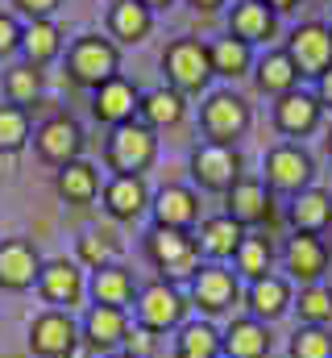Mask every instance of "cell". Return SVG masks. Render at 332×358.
I'll use <instances>...</instances> for the list:
<instances>
[{
	"instance_id": "cell-26",
	"label": "cell",
	"mask_w": 332,
	"mask_h": 358,
	"mask_svg": "<svg viewBox=\"0 0 332 358\" xmlns=\"http://www.w3.org/2000/svg\"><path fill=\"white\" fill-rule=\"evenodd\" d=\"M154 217L166 229H187L199 217V204H195V196L187 187H163L158 200H154Z\"/></svg>"
},
{
	"instance_id": "cell-29",
	"label": "cell",
	"mask_w": 332,
	"mask_h": 358,
	"mask_svg": "<svg viewBox=\"0 0 332 358\" xmlns=\"http://www.w3.org/2000/svg\"><path fill=\"white\" fill-rule=\"evenodd\" d=\"M270 263H274V250H270V242L266 238H257V234H246L241 238V246H237V255H233V267L241 279H266L270 275Z\"/></svg>"
},
{
	"instance_id": "cell-7",
	"label": "cell",
	"mask_w": 332,
	"mask_h": 358,
	"mask_svg": "<svg viewBox=\"0 0 332 358\" xmlns=\"http://www.w3.org/2000/svg\"><path fill=\"white\" fill-rule=\"evenodd\" d=\"M42 275V255L29 238L0 242V292H29Z\"/></svg>"
},
{
	"instance_id": "cell-4",
	"label": "cell",
	"mask_w": 332,
	"mask_h": 358,
	"mask_svg": "<svg viewBox=\"0 0 332 358\" xmlns=\"http://www.w3.org/2000/svg\"><path fill=\"white\" fill-rule=\"evenodd\" d=\"M154 150H158L154 134L146 125H133V121L116 125L112 138H108V163H112L116 176H142L154 163Z\"/></svg>"
},
{
	"instance_id": "cell-5",
	"label": "cell",
	"mask_w": 332,
	"mask_h": 358,
	"mask_svg": "<svg viewBox=\"0 0 332 358\" xmlns=\"http://www.w3.org/2000/svg\"><path fill=\"white\" fill-rule=\"evenodd\" d=\"M241 300V283H237V271L229 267H199L191 275V304L204 313V317H220L229 313L233 304Z\"/></svg>"
},
{
	"instance_id": "cell-37",
	"label": "cell",
	"mask_w": 332,
	"mask_h": 358,
	"mask_svg": "<svg viewBox=\"0 0 332 358\" xmlns=\"http://www.w3.org/2000/svg\"><path fill=\"white\" fill-rule=\"evenodd\" d=\"M112 29H116L121 38L137 42V38L150 29V13H146V4H133V0L116 4V8H112Z\"/></svg>"
},
{
	"instance_id": "cell-15",
	"label": "cell",
	"mask_w": 332,
	"mask_h": 358,
	"mask_svg": "<svg viewBox=\"0 0 332 358\" xmlns=\"http://www.w3.org/2000/svg\"><path fill=\"white\" fill-rule=\"evenodd\" d=\"M166 71L179 88H204V80L212 76V55L199 42H174L166 50Z\"/></svg>"
},
{
	"instance_id": "cell-17",
	"label": "cell",
	"mask_w": 332,
	"mask_h": 358,
	"mask_svg": "<svg viewBox=\"0 0 332 358\" xmlns=\"http://www.w3.org/2000/svg\"><path fill=\"white\" fill-rule=\"evenodd\" d=\"M112 71H116V50L108 42H100V38L75 42V50H71V76L80 84H96L100 88L104 80H112Z\"/></svg>"
},
{
	"instance_id": "cell-44",
	"label": "cell",
	"mask_w": 332,
	"mask_h": 358,
	"mask_svg": "<svg viewBox=\"0 0 332 358\" xmlns=\"http://www.w3.org/2000/svg\"><path fill=\"white\" fill-rule=\"evenodd\" d=\"M320 96L332 104V71H324V76H320Z\"/></svg>"
},
{
	"instance_id": "cell-20",
	"label": "cell",
	"mask_w": 332,
	"mask_h": 358,
	"mask_svg": "<svg viewBox=\"0 0 332 358\" xmlns=\"http://www.w3.org/2000/svg\"><path fill=\"white\" fill-rule=\"evenodd\" d=\"M229 217L237 225H262L270 221V192L262 179H237L229 187Z\"/></svg>"
},
{
	"instance_id": "cell-33",
	"label": "cell",
	"mask_w": 332,
	"mask_h": 358,
	"mask_svg": "<svg viewBox=\"0 0 332 358\" xmlns=\"http://www.w3.org/2000/svg\"><path fill=\"white\" fill-rule=\"evenodd\" d=\"M295 76H299V67L291 63V55H270V59H262V67H257V84L266 92H291L295 84Z\"/></svg>"
},
{
	"instance_id": "cell-21",
	"label": "cell",
	"mask_w": 332,
	"mask_h": 358,
	"mask_svg": "<svg viewBox=\"0 0 332 358\" xmlns=\"http://www.w3.org/2000/svg\"><path fill=\"white\" fill-rule=\"evenodd\" d=\"M104 208L116 217V221H133L150 208V192L142 176H116L108 187H104Z\"/></svg>"
},
{
	"instance_id": "cell-43",
	"label": "cell",
	"mask_w": 332,
	"mask_h": 358,
	"mask_svg": "<svg viewBox=\"0 0 332 358\" xmlns=\"http://www.w3.org/2000/svg\"><path fill=\"white\" fill-rule=\"evenodd\" d=\"M17 4H21L25 13H50V8H54L59 0H17Z\"/></svg>"
},
{
	"instance_id": "cell-46",
	"label": "cell",
	"mask_w": 332,
	"mask_h": 358,
	"mask_svg": "<svg viewBox=\"0 0 332 358\" xmlns=\"http://www.w3.org/2000/svg\"><path fill=\"white\" fill-rule=\"evenodd\" d=\"M100 358H129V355H100Z\"/></svg>"
},
{
	"instance_id": "cell-8",
	"label": "cell",
	"mask_w": 332,
	"mask_h": 358,
	"mask_svg": "<svg viewBox=\"0 0 332 358\" xmlns=\"http://www.w3.org/2000/svg\"><path fill=\"white\" fill-rule=\"evenodd\" d=\"M38 292L50 308H63L71 313L83 300V271L80 263H67V259H54V263H42V275H38Z\"/></svg>"
},
{
	"instance_id": "cell-45",
	"label": "cell",
	"mask_w": 332,
	"mask_h": 358,
	"mask_svg": "<svg viewBox=\"0 0 332 358\" xmlns=\"http://www.w3.org/2000/svg\"><path fill=\"white\" fill-rule=\"evenodd\" d=\"M270 4H278V8H291V0H270Z\"/></svg>"
},
{
	"instance_id": "cell-12",
	"label": "cell",
	"mask_w": 332,
	"mask_h": 358,
	"mask_svg": "<svg viewBox=\"0 0 332 358\" xmlns=\"http://www.w3.org/2000/svg\"><path fill=\"white\" fill-rule=\"evenodd\" d=\"M33 142H38V155H42L46 163H54V167L75 163L80 150H83V134L71 117H50V121L33 134Z\"/></svg>"
},
{
	"instance_id": "cell-23",
	"label": "cell",
	"mask_w": 332,
	"mask_h": 358,
	"mask_svg": "<svg viewBox=\"0 0 332 358\" xmlns=\"http://www.w3.org/2000/svg\"><path fill=\"white\" fill-rule=\"evenodd\" d=\"M241 238H246V225H237L229 213L225 217H208L204 225H199V250L204 255H212V259H233L237 255V246H241Z\"/></svg>"
},
{
	"instance_id": "cell-41",
	"label": "cell",
	"mask_w": 332,
	"mask_h": 358,
	"mask_svg": "<svg viewBox=\"0 0 332 358\" xmlns=\"http://www.w3.org/2000/svg\"><path fill=\"white\" fill-rule=\"evenodd\" d=\"M154 334L146 329V325H129V334H125V346H121V355H129V358H150L154 355Z\"/></svg>"
},
{
	"instance_id": "cell-19",
	"label": "cell",
	"mask_w": 332,
	"mask_h": 358,
	"mask_svg": "<svg viewBox=\"0 0 332 358\" xmlns=\"http://www.w3.org/2000/svg\"><path fill=\"white\" fill-rule=\"evenodd\" d=\"M220 350L225 358H270V329L253 317H237L220 334Z\"/></svg>"
},
{
	"instance_id": "cell-25",
	"label": "cell",
	"mask_w": 332,
	"mask_h": 358,
	"mask_svg": "<svg viewBox=\"0 0 332 358\" xmlns=\"http://www.w3.org/2000/svg\"><path fill=\"white\" fill-rule=\"evenodd\" d=\"M174 358H225V350H220V334H216L208 321H187V325H179Z\"/></svg>"
},
{
	"instance_id": "cell-14",
	"label": "cell",
	"mask_w": 332,
	"mask_h": 358,
	"mask_svg": "<svg viewBox=\"0 0 332 358\" xmlns=\"http://www.w3.org/2000/svg\"><path fill=\"white\" fill-rule=\"evenodd\" d=\"M291 63L303 76H324L332 67V29H324V25H299L291 34Z\"/></svg>"
},
{
	"instance_id": "cell-22",
	"label": "cell",
	"mask_w": 332,
	"mask_h": 358,
	"mask_svg": "<svg viewBox=\"0 0 332 358\" xmlns=\"http://www.w3.org/2000/svg\"><path fill=\"white\" fill-rule=\"evenodd\" d=\"M133 108H137V92L129 88L125 80H104L100 88H96V104H91V113H96V121H108V125H125L129 117H133Z\"/></svg>"
},
{
	"instance_id": "cell-18",
	"label": "cell",
	"mask_w": 332,
	"mask_h": 358,
	"mask_svg": "<svg viewBox=\"0 0 332 358\" xmlns=\"http://www.w3.org/2000/svg\"><path fill=\"white\" fill-rule=\"evenodd\" d=\"M312 179V159L299 146H278L266 155V183L278 192H303V183Z\"/></svg>"
},
{
	"instance_id": "cell-6",
	"label": "cell",
	"mask_w": 332,
	"mask_h": 358,
	"mask_svg": "<svg viewBox=\"0 0 332 358\" xmlns=\"http://www.w3.org/2000/svg\"><path fill=\"white\" fill-rule=\"evenodd\" d=\"M125 334H129V313L125 308L91 304L80 321V338L87 342V350H96V355H116L125 346Z\"/></svg>"
},
{
	"instance_id": "cell-31",
	"label": "cell",
	"mask_w": 332,
	"mask_h": 358,
	"mask_svg": "<svg viewBox=\"0 0 332 358\" xmlns=\"http://www.w3.org/2000/svg\"><path fill=\"white\" fill-rule=\"evenodd\" d=\"M29 138V117L21 104H0V155H17Z\"/></svg>"
},
{
	"instance_id": "cell-1",
	"label": "cell",
	"mask_w": 332,
	"mask_h": 358,
	"mask_svg": "<svg viewBox=\"0 0 332 358\" xmlns=\"http://www.w3.org/2000/svg\"><path fill=\"white\" fill-rule=\"evenodd\" d=\"M146 259L154 263V271L170 279H191L199 271V242L187 234V229H166L154 225L150 238H146Z\"/></svg>"
},
{
	"instance_id": "cell-36",
	"label": "cell",
	"mask_w": 332,
	"mask_h": 358,
	"mask_svg": "<svg viewBox=\"0 0 332 358\" xmlns=\"http://www.w3.org/2000/svg\"><path fill=\"white\" fill-rule=\"evenodd\" d=\"M21 42H25V55H29V63L38 67V63H46V59L59 50V29H54L50 21H33V25L21 34Z\"/></svg>"
},
{
	"instance_id": "cell-24",
	"label": "cell",
	"mask_w": 332,
	"mask_h": 358,
	"mask_svg": "<svg viewBox=\"0 0 332 358\" xmlns=\"http://www.w3.org/2000/svg\"><path fill=\"white\" fill-rule=\"evenodd\" d=\"M291 221H295V234H324L332 221V196L320 187H303L291 204Z\"/></svg>"
},
{
	"instance_id": "cell-3",
	"label": "cell",
	"mask_w": 332,
	"mask_h": 358,
	"mask_svg": "<svg viewBox=\"0 0 332 358\" xmlns=\"http://www.w3.org/2000/svg\"><path fill=\"white\" fill-rule=\"evenodd\" d=\"M80 342V321L63 308H46L29 321V350L38 358H71Z\"/></svg>"
},
{
	"instance_id": "cell-49",
	"label": "cell",
	"mask_w": 332,
	"mask_h": 358,
	"mask_svg": "<svg viewBox=\"0 0 332 358\" xmlns=\"http://www.w3.org/2000/svg\"><path fill=\"white\" fill-rule=\"evenodd\" d=\"M329 146H332V138H329Z\"/></svg>"
},
{
	"instance_id": "cell-32",
	"label": "cell",
	"mask_w": 332,
	"mask_h": 358,
	"mask_svg": "<svg viewBox=\"0 0 332 358\" xmlns=\"http://www.w3.org/2000/svg\"><path fill=\"white\" fill-rule=\"evenodd\" d=\"M291 358H332V329L303 325L291 334Z\"/></svg>"
},
{
	"instance_id": "cell-16",
	"label": "cell",
	"mask_w": 332,
	"mask_h": 358,
	"mask_svg": "<svg viewBox=\"0 0 332 358\" xmlns=\"http://www.w3.org/2000/svg\"><path fill=\"white\" fill-rule=\"evenodd\" d=\"M137 292L142 287H137L133 271L121 267V263L91 271V304H108V308H125L129 313V304H137Z\"/></svg>"
},
{
	"instance_id": "cell-40",
	"label": "cell",
	"mask_w": 332,
	"mask_h": 358,
	"mask_svg": "<svg viewBox=\"0 0 332 358\" xmlns=\"http://www.w3.org/2000/svg\"><path fill=\"white\" fill-rule=\"evenodd\" d=\"M249 63V50L241 38H220L216 42V50H212V67L220 71V76H237V71H246Z\"/></svg>"
},
{
	"instance_id": "cell-42",
	"label": "cell",
	"mask_w": 332,
	"mask_h": 358,
	"mask_svg": "<svg viewBox=\"0 0 332 358\" xmlns=\"http://www.w3.org/2000/svg\"><path fill=\"white\" fill-rule=\"evenodd\" d=\"M17 42H21V34H17L13 17H4V13H0V55H8V50H13Z\"/></svg>"
},
{
	"instance_id": "cell-48",
	"label": "cell",
	"mask_w": 332,
	"mask_h": 358,
	"mask_svg": "<svg viewBox=\"0 0 332 358\" xmlns=\"http://www.w3.org/2000/svg\"><path fill=\"white\" fill-rule=\"evenodd\" d=\"M150 4H166V0H150Z\"/></svg>"
},
{
	"instance_id": "cell-38",
	"label": "cell",
	"mask_w": 332,
	"mask_h": 358,
	"mask_svg": "<svg viewBox=\"0 0 332 358\" xmlns=\"http://www.w3.org/2000/svg\"><path fill=\"white\" fill-rule=\"evenodd\" d=\"M75 259H80V267H87V271L112 267V259H116V246H112L104 234H83V238H80V250H75Z\"/></svg>"
},
{
	"instance_id": "cell-28",
	"label": "cell",
	"mask_w": 332,
	"mask_h": 358,
	"mask_svg": "<svg viewBox=\"0 0 332 358\" xmlns=\"http://www.w3.org/2000/svg\"><path fill=\"white\" fill-rule=\"evenodd\" d=\"M96 192H100V176H96V167L91 163H67L63 171H59V196L67 200V204H91L96 200Z\"/></svg>"
},
{
	"instance_id": "cell-47",
	"label": "cell",
	"mask_w": 332,
	"mask_h": 358,
	"mask_svg": "<svg viewBox=\"0 0 332 358\" xmlns=\"http://www.w3.org/2000/svg\"><path fill=\"white\" fill-rule=\"evenodd\" d=\"M195 4H216V0H195Z\"/></svg>"
},
{
	"instance_id": "cell-39",
	"label": "cell",
	"mask_w": 332,
	"mask_h": 358,
	"mask_svg": "<svg viewBox=\"0 0 332 358\" xmlns=\"http://www.w3.org/2000/svg\"><path fill=\"white\" fill-rule=\"evenodd\" d=\"M233 34L249 42V38H266L270 34V13H266V4H241L237 13H233Z\"/></svg>"
},
{
	"instance_id": "cell-30",
	"label": "cell",
	"mask_w": 332,
	"mask_h": 358,
	"mask_svg": "<svg viewBox=\"0 0 332 358\" xmlns=\"http://www.w3.org/2000/svg\"><path fill=\"white\" fill-rule=\"evenodd\" d=\"M291 308L299 313L303 325H324V329H332V287H324V283L299 287V296H295Z\"/></svg>"
},
{
	"instance_id": "cell-2",
	"label": "cell",
	"mask_w": 332,
	"mask_h": 358,
	"mask_svg": "<svg viewBox=\"0 0 332 358\" xmlns=\"http://www.w3.org/2000/svg\"><path fill=\"white\" fill-rule=\"evenodd\" d=\"M137 325H146L150 334H166V329H179V325H187V308H191V300L174 287V283H166V279H154V283H146L142 292H137Z\"/></svg>"
},
{
	"instance_id": "cell-34",
	"label": "cell",
	"mask_w": 332,
	"mask_h": 358,
	"mask_svg": "<svg viewBox=\"0 0 332 358\" xmlns=\"http://www.w3.org/2000/svg\"><path fill=\"white\" fill-rule=\"evenodd\" d=\"M4 92H8V100H13V104H33V100H38V92H42V71H38L33 63L13 67V71L4 76Z\"/></svg>"
},
{
	"instance_id": "cell-27",
	"label": "cell",
	"mask_w": 332,
	"mask_h": 358,
	"mask_svg": "<svg viewBox=\"0 0 332 358\" xmlns=\"http://www.w3.org/2000/svg\"><path fill=\"white\" fill-rule=\"evenodd\" d=\"M316 121H320V104L312 96L287 92L278 100V129L282 134H308V129H316Z\"/></svg>"
},
{
	"instance_id": "cell-35",
	"label": "cell",
	"mask_w": 332,
	"mask_h": 358,
	"mask_svg": "<svg viewBox=\"0 0 332 358\" xmlns=\"http://www.w3.org/2000/svg\"><path fill=\"white\" fill-rule=\"evenodd\" d=\"M137 108L146 113V121H150V125H174V121L183 117V100H179V92H166V88L150 92Z\"/></svg>"
},
{
	"instance_id": "cell-9",
	"label": "cell",
	"mask_w": 332,
	"mask_h": 358,
	"mask_svg": "<svg viewBox=\"0 0 332 358\" xmlns=\"http://www.w3.org/2000/svg\"><path fill=\"white\" fill-rule=\"evenodd\" d=\"M282 267L295 283H320V275L329 271V246L320 234H295L282 250Z\"/></svg>"
},
{
	"instance_id": "cell-13",
	"label": "cell",
	"mask_w": 332,
	"mask_h": 358,
	"mask_svg": "<svg viewBox=\"0 0 332 358\" xmlns=\"http://www.w3.org/2000/svg\"><path fill=\"white\" fill-rule=\"evenodd\" d=\"M291 304H295V292H291V283L282 279V275H266V279H253L246 292V308L253 321H262V325H270V321H278V317H287L291 313Z\"/></svg>"
},
{
	"instance_id": "cell-11",
	"label": "cell",
	"mask_w": 332,
	"mask_h": 358,
	"mask_svg": "<svg viewBox=\"0 0 332 358\" xmlns=\"http://www.w3.org/2000/svg\"><path fill=\"white\" fill-rule=\"evenodd\" d=\"M191 171H195V179H199L204 187H212V192H229V187L241 179V159H237V150H233V146L208 142V146H199V150H195Z\"/></svg>"
},
{
	"instance_id": "cell-10",
	"label": "cell",
	"mask_w": 332,
	"mask_h": 358,
	"mask_svg": "<svg viewBox=\"0 0 332 358\" xmlns=\"http://www.w3.org/2000/svg\"><path fill=\"white\" fill-rule=\"evenodd\" d=\"M204 129H208V138H212V142L233 146V138H241V134L249 129L246 100H241V96H233V92L212 96V100L204 104Z\"/></svg>"
}]
</instances>
